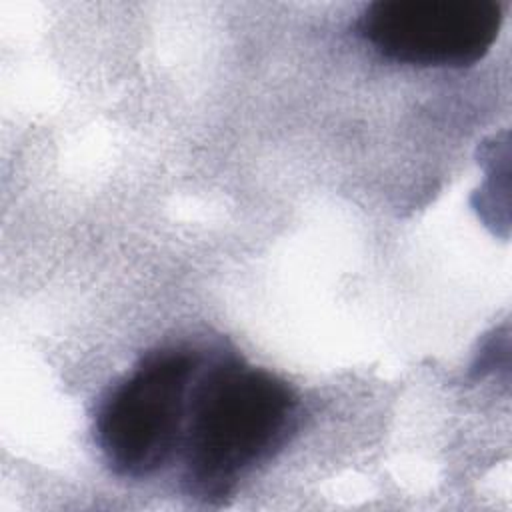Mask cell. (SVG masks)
<instances>
[{
	"mask_svg": "<svg viewBox=\"0 0 512 512\" xmlns=\"http://www.w3.org/2000/svg\"><path fill=\"white\" fill-rule=\"evenodd\" d=\"M502 6L494 0H376L356 32L380 56L410 66L462 68L496 42Z\"/></svg>",
	"mask_w": 512,
	"mask_h": 512,
	"instance_id": "obj_3",
	"label": "cell"
},
{
	"mask_svg": "<svg viewBox=\"0 0 512 512\" xmlns=\"http://www.w3.org/2000/svg\"><path fill=\"white\" fill-rule=\"evenodd\" d=\"M298 396L276 374L236 356L200 368L180 446L182 484L220 504L240 480L284 446L296 426Z\"/></svg>",
	"mask_w": 512,
	"mask_h": 512,
	"instance_id": "obj_1",
	"label": "cell"
},
{
	"mask_svg": "<svg viewBox=\"0 0 512 512\" xmlns=\"http://www.w3.org/2000/svg\"><path fill=\"white\" fill-rule=\"evenodd\" d=\"M202 356L184 346L146 352L100 400L94 440L122 478H148L180 454Z\"/></svg>",
	"mask_w": 512,
	"mask_h": 512,
	"instance_id": "obj_2",
	"label": "cell"
}]
</instances>
